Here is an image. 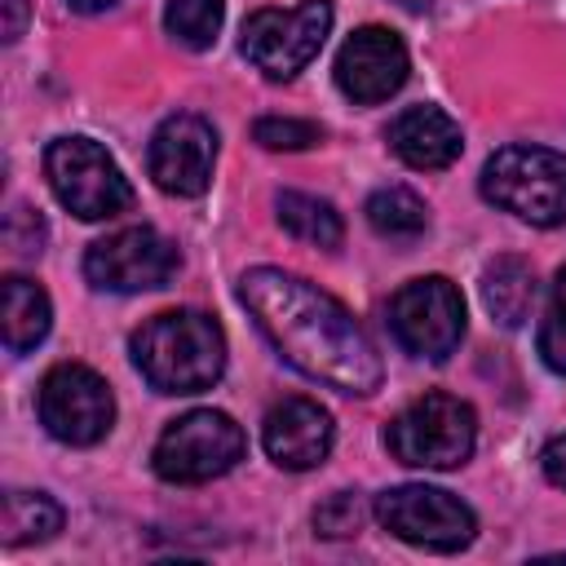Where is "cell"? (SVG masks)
<instances>
[{
	"mask_svg": "<svg viewBox=\"0 0 566 566\" xmlns=\"http://www.w3.org/2000/svg\"><path fill=\"white\" fill-rule=\"evenodd\" d=\"M217 164V133L199 115H168L150 137V177L168 195H203Z\"/></svg>",
	"mask_w": 566,
	"mask_h": 566,
	"instance_id": "12",
	"label": "cell"
},
{
	"mask_svg": "<svg viewBox=\"0 0 566 566\" xmlns=\"http://www.w3.org/2000/svg\"><path fill=\"white\" fill-rule=\"evenodd\" d=\"M473 442L478 416L455 394H424L407 402L385 429L389 455L411 469H460L473 455Z\"/></svg>",
	"mask_w": 566,
	"mask_h": 566,
	"instance_id": "3",
	"label": "cell"
},
{
	"mask_svg": "<svg viewBox=\"0 0 566 566\" xmlns=\"http://www.w3.org/2000/svg\"><path fill=\"white\" fill-rule=\"evenodd\" d=\"M389 150L407 164V168H420V172H433V168H447L460 159L464 150V137H460V124L438 111V106H407L394 124H389Z\"/></svg>",
	"mask_w": 566,
	"mask_h": 566,
	"instance_id": "15",
	"label": "cell"
},
{
	"mask_svg": "<svg viewBox=\"0 0 566 566\" xmlns=\"http://www.w3.org/2000/svg\"><path fill=\"white\" fill-rule=\"evenodd\" d=\"M71 9H80V13H97V9H111L115 0H66Z\"/></svg>",
	"mask_w": 566,
	"mask_h": 566,
	"instance_id": "28",
	"label": "cell"
},
{
	"mask_svg": "<svg viewBox=\"0 0 566 566\" xmlns=\"http://www.w3.org/2000/svg\"><path fill=\"white\" fill-rule=\"evenodd\" d=\"M482 301L500 327H522L535 305V270L522 256H495L482 270Z\"/></svg>",
	"mask_w": 566,
	"mask_h": 566,
	"instance_id": "16",
	"label": "cell"
},
{
	"mask_svg": "<svg viewBox=\"0 0 566 566\" xmlns=\"http://www.w3.org/2000/svg\"><path fill=\"white\" fill-rule=\"evenodd\" d=\"M389 332L416 358H429V363L451 358L460 336H464L460 287L442 274H424V279L402 283L389 301Z\"/></svg>",
	"mask_w": 566,
	"mask_h": 566,
	"instance_id": "8",
	"label": "cell"
},
{
	"mask_svg": "<svg viewBox=\"0 0 566 566\" xmlns=\"http://www.w3.org/2000/svg\"><path fill=\"white\" fill-rule=\"evenodd\" d=\"M402 4H407V9H424L429 0H402Z\"/></svg>",
	"mask_w": 566,
	"mask_h": 566,
	"instance_id": "29",
	"label": "cell"
},
{
	"mask_svg": "<svg viewBox=\"0 0 566 566\" xmlns=\"http://www.w3.org/2000/svg\"><path fill=\"white\" fill-rule=\"evenodd\" d=\"M376 517L389 535H398L416 548H433V553H455L478 531V517H473L469 504H460L451 491L424 486V482L380 491L376 495Z\"/></svg>",
	"mask_w": 566,
	"mask_h": 566,
	"instance_id": "9",
	"label": "cell"
},
{
	"mask_svg": "<svg viewBox=\"0 0 566 566\" xmlns=\"http://www.w3.org/2000/svg\"><path fill=\"white\" fill-rule=\"evenodd\" d=\"M535 345H539L544 367L566 376V265L557 270V283H553V296H548V310H544Z\"/></svg>",
	"mask_w": 566,
	"mask_h": 566,
	"instance_id": "22",
	"label": "cell"
},
{
	"mask_svg": "<svg viewBox=\"0 0 566 566\" xmlns=\"http://www.w3.org/2000/svg\"><path fill=\"white\" fill-rule=\"evenodd\" d=\"M0 4H4V40L13 44L27 27V0H0Z\"/></svg>",
	"mask_w": 566,
	"mask_h": 566,
	"instance_id": "27",
	"label": "cell"
},
{
	"mask_svg": "<svg viewBox=\"0 0 566 566\" xmlns=\"http://www.w3.org/2000/svg\"><path fill=\"white\" fill-rule=\"evenodd\" d=\"M133 363L159 394H199L212 389L226 371L221 323L203 310H164L146 318L133 340Z\"/></svg>",
	"mask_w": 566,
	"mask_h": 566,
	"instance_id": "2",
	"label": "cell"
},
{
	"mask_svg": "<svg viewBox=\"0 0 566 566\" xmlns=\"http://www.w3.org/2000/svg\"><path fill=\"white\" fill-rule=\"evenodd\" d=\"M248 451V438L243 429L226 416V411H212V407H199V411H186L181 420H172L159 442H155V473L164 482H212L221 473H230Z\"/></svg>",
	"mask_w": 566,
	"mask_h": 566,
	"instance_id": "6",
	"label": "cell"
},
{
	"mask_svg": "<svg viewBox=\"0 0 566 566\" xmlns=\"http://www.w3.org/2000/svg\"><path fill=\"white\" fill-rule=\"evenodd\" d=\"M332 438H336V424L327 407H318L314 398H283L279 407H270L265 429H261L265 455L292 473L323 464L332 451Z\"/></svg>",
	"mask_w": 566,
	"mask_h": 566,
	"instance_id": "14",
	"label": "cell"
},
{
	"mask_svg": "<svg viewBox=\"0 0 566 566\" xmlns=\"http://www.w3.org/2000/svg\"><path fill=\"white\" fill-rule=\"evenodd\" d=\"M239 301L265 332V340L310 380H323L340 394L380 389V354L354 314L327 296L323 287L283 274L274 265H256L239 279Z\"/></svg>",
	"mask_w": 566,
	"mask_h": 566,
	"instance_id": "1",
	"label": "cell"
},
{
	"mask_svg": "<svg viewBox=\"0 0 566 566\" xmlns=\"http://www.w3.org/2000/svg\"><path fill=\"white\" fill-rule=\"evenodd\" d=\"M252 137H256L265 150H305V146H318V142H323V128H318V124H310V119L265 115V119H256Z\"/></svg>",
	"mask_w": 566,
	"mask_h": 566,
	"instance_id": "23",
	"label": "cell"
},
{
	"mask_svg": "<svg viewBox=\"0 0 566 566\" xmlns=\"http://www.w3.org/2000/svg\"><path fill=\"white\" fill-rule=\"evenodd\" d=\"M367 221L380 239H394V243H411L416 234H424L429 226V212L424 203L407 190V186H385L367 199Z\"/></svg>",
	"mask_w": 566,
	"mask_h": 566,
	"instance_id": "20",
	"label": "cell"
},
{
	"mask_svg": "<svg viewBox=\"0 0 566 566\" xmlns=\"http://www.w3.org/2000/svg\"><path fill=\"white\" fill-rule=\"evenodd\" d=\"M115 420L111 385L84 363H57L40 380V424L66 447H93Z\"/></svg>",
	"mask_w": 566,
	"mask_h": 566,
	"instance_id": "10",
	"label": "cell"
},
{
	"mask_svg": "<svg viewBox=\"0 0 566 566\" xmlns=\"http://www.w3.org/2000/svg\"><path fill=\"white\" fill-rule=\"evenodd\" d=\"M407 80V44L389 27H358L336 53V84L345 97L371 106Z\"/></svg>",
	"mask_w": 566,
	"mask_h": 566,
	"instance_id": "13",
	"label": "cell"
},
{
	"mask_svg": "<svg viewBox=\"0 0 566 566\" xmlns=\"http://www.w3.org/2000/svg\"><path fill=\"white\" fill-rule=\"evenodd\" d=\"M221 13L226 4L221 0H168L164 9V27L177 44L186 49H208L221 31Z\"/></svg>",
	"mask_w": 566,
	"mask_h": 566,
	"instance_id": "21",
	"label": "cell"
},
{
	"mask_svg": "<svg viewBox=\"0 0 566 566\" xmlns=\"http://www.w3.org/2000/svg\"><path fill=\"white\" fill-rule=\"evenodd\" d=\"M332 31V0H301L292 9H256L243 22V57L270 80L305 71Z\"/></svg>",
	"mask_w": 566,
	"mask_h": 566,
	"instance_id": "7",
	"label": "cell"
},
{
	"mask_svg": "<svg viewBox=\"0 0 566 566\" xmlns=\"http://www.w3.org/2000/svg\"><path fill=\"white\" fill-rule=\"evenodd\" d=\"M482 195L531 221V226H562L566 221V155L548 146H504L482 168Z\"/></svg>",
	"mask_w": 566,
	"mask_h": 566,
	"instance_id": "4",
	"label": "cell"
},
{
	"mask_svg": "<svg viewBox=\"0 0 566 566\" xmlns=\"http://www.w3.org/2000/svg\"><path fill=\"white\" fill-rule=\"evenodd\" d=\"M44 172L62 208L84 221H106L133 208V186L119 164L88 137H57L44 150Z\"/></svg>",
	"mask_w": 566,
	"mask_h": 566,
	"instance_id": "5",
	"label": "cell"
},
{
	"mask_svg": "<svg viewBox=\"0 0 566 566\" xmlns=\"http://www.w3.org/2000/svg\"><path fill=\"white\" fill-rule=\"evenodd\" d=\"M363 517H367V509H363V500H358L354 491H336V495H327V500L314 509V526H318V535H327V539L358 535Z\"/></svg>",
	"mask_w": 566,
	"mask_h": 566,
	"instance_id": "24",
	"label": "cell"
},
{
	"mask_svg": "<svg viewBox=\"0 0 566 566\" xmlns=\"http://www.w3.org/2000/svg\"><path fill=\"white\" fill-rule=\"evenodd\" d=\"M4 243H9L13 256H35L44 248V221H40V212H31L27 203H18L4 217Z\"/></svg>",
	"mask_w": 566,
	"mask_h": 566,
	"instance_id": "25",
	"label": "cell"
},
{
	"mask_svg": "<svg viewBox=\"0 0 566 566\" xmlns=\"http://www.w3.org/2000/svg\"><path fill=\"white\" fill-rule=\"evenodd\" d=\"M539 460H544V478H548L553 486H562V491H566V433H562V438H553V442L544 447V455H539Z\"/></svg>",
	"mask_w": 566,
	"mask_h": 566,
	"instance_id": "26",
	"label": "cell"
},
{
	"mask_svg": "<svg viewBox=\"0 0 566 566\" xmlns=\"http://www.w3.org/2000/svg\"><path fill=\"white\" fill-rule=\"evenodd\" d=\"M49 323H53V310H49L44 287L22 274H9L4 279V345H9V354L35 349L49 336Z\"/></svg>",
	"mask_w": 566,
	"mask_h": 566,
	"instance_id": "17",
	"label": "cell"
},
{
	"mask_svg": "<svg viewBox=\"0 0 566 566\" xmlns=\"http://www.w3.org/2000/svg\"><path fill=\"white\" fill-rule=\"evenodd\" d=\"M62 531V509L53 495L44 491H4V504H0V539L9 548H22V544H44Z\"/></svg>",
	"mask_w": 566,
	"mask_h": 566,
	"instance_id": "18",
	"label": "cell"
},
{
	"mask_svg": "<svg viewBox=\"0 0 566 566\" xmlns=\"http://www.w3.org/2000/svg\"><path fill=\"white\" fill-rule=\"evenodd\" d=\"M177 265H181L177 248L150 226L115 230V234L97 239L84 252V274L102 292H150V287H164L177 274Z\"/></svg>",
	"mask_w": 566,
	"mask_h": 566,
	"instance_id": "11",
	"label": "cell"
},
{
	"mask_svg": "<svg viewBox=\"0 0 566 566\" xmlns=\"http://www.w3.org/2000/svg\"><path fill=\"white\" fill-rule=\"evenodd\" d=\"M274 208H279V226H283L292 239L310 243V248H336L340 234H345L340 212H336L327 199H318V195L283 190V195L274 199Z\"/></svg>",
	"mask_w": 566,
	"mask_h": 566,
	"instance_id": "19",
	"label": "cell"
}]
</instances>
